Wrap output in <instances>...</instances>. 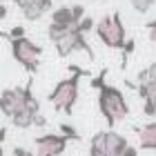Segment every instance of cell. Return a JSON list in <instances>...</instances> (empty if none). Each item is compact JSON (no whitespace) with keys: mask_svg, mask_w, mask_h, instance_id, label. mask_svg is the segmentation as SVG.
<instances>
[{"mask_svg":"<svg viewBox=\"0 0 156 156\" xmlns=\"http://www.w3.org/2000/svg\"><path fill=\"white\" fill-rule=\"evenodd\" d=\"M87 34H83L78 27H72V29L67 31V36L56 42V54L60 56V58H67V56H72L76 51H83L87 54L89 60H94V51H91V45L87 42Z\"/></svg>","mask_w":156,"mask_h":156,"instance_id":"5","label":"cell"},{"mask_svg":"<svg viewBox=\"0 0 156 156\" xmlns=\"http://www.w3.org/2000/svg\"><path fill=\"white\" fill-rule=\"evenodd\" d=\"M34 143H36V156H60L67 150L69 138H65L62 134H42Z\"/></svg>","mask_w":156,"mask_h":156,"instance_id":"7","label":"cell"},{"mask_svg":"<svg viewBox=\"0 0 156 156\" xmlns=\"http://www.w3.org/2000/svg\"><path fill=\"white\" fill-rule=\"evenodd\" d=\"M89 156H107V147H105V132H98L89 140Z\"/></svg>","mask_w":156,"mask_h":156,"instance_id":"13","label":"cell"},{"mask_svg":"<svg viewBox=\"0 0 156 156\" xmlns=\"http://www.w3.org/2000/svg\"><path fill=\"white\" fill-rule=\"evenodd\" d=\"M60 134L65 138H69V140H80V134H78V129L74 125H69V123H60Z\"/></svg>","mask_w":156,"mask_h":156,"instance_id":"17","label":"cell"},{"mask_svg":"<svg viewBox=\"0 0 156 156\" xmlns=\"http://www.w3.org/2000/svg\"><path fill=\"white\" fill-rule=\"evenodd\" d=\"M9 40V47H11V56L18 65H23L29 74L38 72L40 67V56H42V47L36 45L34 40H29L27 36H20V38H7Z\"/></svg>","mask_w":156,"mask_h":156,"instance_id":"4","label":"cell"},{"mask_svg":"<svg viewBox=\"0 0 156 156\" xmlns=\"http://www.w3.org/2000/svg\"><path fill=\"white\" fill-rule=\"evenodd\" d=\"M94 29H96L98 40H101L105 47H109V49H123L125 40H127V31H125V25H123V20H120V13L118 11H114L112 16H103L96 23Z\"/></svg>","mask_w":156,"mask_h":156,"instance_id":"3","label":"cell"},{"mask_svg":"<svg viewBox=\"0 0 156 156\" xmlns=\"http://www.w3.org/2000/svg\"><path fill=\"white\" fill-rule=\"evenodd\" d=\"M145 29L150 31V40L154 42V47H156V18H154V20H150V23L145 25Z\"/></svg>","mask_w":156,"mask_h":156,"instance_id":"22","label":"cell"},{"mask_svg":"<svg viewBox=\"0 0 156 156\" xmlns=\"http://www.w3.org/2000/svg\"><path fill=\"white\" fill-rule=\"evenodd\" d=\"M72 29V27H65V25H58V23H49V27H47V38L54 42H58V40H62L67 36V31Z\"/></svg>","mask_w":156,"mask_h":156,"instance_id":"14","label":"cell"},{"mask_svg":"<svg viewBox=\"0 0 156 156\" xmlns=\"http://www.w3.org/2000/svg\"><path fill=\"white\" fill-rule=\"evenodd\" d=\"M98 112L107 120L109 127H114L116 123H120V120H125L129 116V105H127L123 91L118 87H112V85L105 83L98 89Z\"/></svg>","mask_w":156,"mask_h":156,"instance_id":"2","label":"cell"},{"mask_svg":"<svg viewBox=\"0 0 156 156\" xmlns=\"http://www.w3.org/2000/svg\"><path fill=\"white\" fill-rule=\"evenodd\" d=\"M105 76H107V69H103V72L98 74L96 78H91V83H89V85H91L94 89H101L103 85H105Z\"/></svg>","mask_w":156,"mask_h":156,"instance_id":"20","label":"cell"},{"mask_svg":"<svg viewBox=\"0 0 156 156\" xmlns=\"http://www.w3.org/2000/svg\"><path fill=\"white\" fill-rule=\"evenodd\" d=\"M51 23H58L65 27H76L78 20L74 16L72 7H58V9H51Z\"/></svg>","mask_w":156,"mask_h":156,"instance_id":"11","label":"cell"},{"mask_svg":"<svg viewBox=\"0 0 156 156\" xmlns=\"http://www.w3.org/2000/svg\"><path fill=\"white\" fill-rule=\"evenodd\" d=\"M7 16H9V7H7L5 2H0V20H5Z\"/></svg>","mask_w":156,"mask_h":156,"instance_id":"26","label":"cell"},{"mask_svg":"<svg viewBox=\"0 0 156 156\" xmlns=\"http://www.w3.org/2000/svg\"><path fill=\"white\" fill-rule=\"evenodd\" d=\"M11 156H36V154L29 152V150H25V147H13V150H11Z\"/></svg>","mask_w":156,"mask_h":156,"instance_id":"23","label":"cell"},{"mask_svg":"<svg viewBox=\"0 0 156 156\" xmlns=\"http://www.w3.org/2000/svg\"><path fill=\"white\" fill-rule=\"evenodd\" d=\"M120 156H138V147H134V145H127L125 150H123V154Z\"/></svg>","mask_w":156,"mask_h":156,"instance_id":"24","label":"cell"},{"mask_svg":"<svg viewBox=\"0 0 156 156\" xmlns=\"http://www.w3.org/2000/svg\"><path fill=\"white\" fill-rule=\"evenodd\" d=\"M0 2H2V0H0Z\"/></svg>","mask_w":156,"mask_h":156,"instance_id":"29","label":"cell"},{"mask_svg":"<svg viewBox=\"0 0 156 156\" xmlns=\"http://www.w3.org/2000/svg\"><path fill=\"white\" fill-rule=\"evenodd\" d=\"M29 2H31V0H13V5H16L18 9H25V7L29 5Z\"/></svg>","mask_w":156,"mask_h":156,"instance_id":"27","label":"cell"},{"mask_svg":"<svg viewBox=\"0 0 156 156\" xmlns=\"http://www.w3.org/2000/svg\"><path fill=\"white\" fill-rule=\"evenodd\" d=\"M138 83H145V85H156V62L147 65L145 69H140L138 76H136Z\"/></svg>","mask_w":156,"mask_h":156,"instance_id":"15","label":"cell"},{"mask_svg":"<svg viewBox=\"0 0 156 156\" xmlns=\"http://www.w3.org/2000/svg\"><path fill=\"white\" fill-rule=\"evenodd\" d=\"M134 49H136V40H134V38H127L125 45H123V49H120V51H123V62H120V67H123V69L127 67V58L134 54Z\"/></svg>","mask_w":156,"mask_h":156,"instance_id":"16","label":"cell"},{"mask_svg":"<svg viewBox=\"0 0 156 156\" xmlns=\"http://www.w3.org/2000/svg\"><path fill=\"white\" fill-rule=\"evenodd\" d=\"M31 96V80H27L25 87H9L0 91V112L11 118L18 109H23Z\"/></svg>","mask_w":156,"mask_h":156,"instance_id":"6","label":"cell"},{"mask_svg":"<svg viewBox=\"0 0 156 156\" xmlns=\"http://www.w3.org/2000/svg\"><path fill=\"white\" fill-rule=\"evenodd\" d=\"M143 114L145 116H156V107H154V103L150 101V98H145V101H143Z\"/></svg>","mask_w":156,"mask_h":156,"instance_id":"21","label":"cell"},{"mask_svg":"<svg viewBox=\"0 0 156 156\" xmlns=\"http://www.w3.org/2000/svg\"><path fill=\"white\" fill-rule=\"evenodd\" d=\"M154 87H156V85H154Z\"/></svg>","mask_w":156,"mask_h":156,"instance_id":"30","label":"cell"},{"mask_svg":"<svg viewBox=\"0 0 156 156\" xmlns=\"http://www.w3.org/2000/svg\"><path fill=\"white\" fill-rule=\"evenodd\" d=\"M150 101H152V103H154V107H156V87H154V89H152V94H150Z\"/></svg>","mask_w":156,"mask_h":156,"instance_id":"28","label":"cell"},{"mask_svg":"<svg viewBox=\"0 0 156 156\" xmlns=\"http://www.w3.org/2000/svg\"><path fill=\"white\" fill-rule=\"evenodd\" d=\"M51 7H54L51 0H31V2L27 5L25 9H20V11H23L25 20H29V23H38L47 11H51Z\"/></svg>","mask_w":156,"mask_h":156,"instance_id":"8","label":"cell"},{"mask_svg":"<svg viewBox=\"0 0 156 156\" xmlns=\"http://www.w3.org/2000/svg\"><path fill=\"white\" fill-rule=\"evenodd\" d=\"M34 118H36V114H34V112H29L27 107H23V109H18L9 120H11L13 127H18V129H29V127L34 125Z\"/></svg>","mask_w":156,"mask_h":156,"instance_id":"12","label":"cell"},{"mask_svg":"<svg viewBox=\"0 0 156 156\" xmlns=\"http://www.w3.org/2000/svg\"><path fill=\"white\" fill-rule=\"evenodd\" d=\"M69 78H62V80L54 87V91H49L47 101L54 105L56 112H62V114H72L74 105L78 101V89H80V78L89 76L87 69L78 67V65H69Z\"/></svg>","mask_w":156,"mask_h":156,"instance_id":"1","label":"cell"},{"mask_svg":"<svg viewBox=\"0 0 156 156\" xmlns=\"http://www.w3.org/2000/svg\"><path fill=\"white\" fill-rule=\"evenodd\" d=\"M34 125H36V127H45V125H47V118L42 116V114H36V118H34Z\"/></svg>","mask_w":156,"mask_h":156,"instance_id":"25","label":"cell"},{"mask_svg":"<svg viewBox=\"0 0 156 156\" xmlns=\"http://www.w3.org/2000/svg\"><path fill=\"white\" fill-rule=\"evenodd\" d=\"M154 2H156V0H129V5H132L138 13H147V11L154 7Z\"/></svg>","mask_w":156,"mask_h":156,"instance_id":"18","label":"cell"},{"mask_svg":"<svg viewBox=\"0 0 156 156\" xmlns=\"http://www.w3.org/2000/svg\"><path fill=\"white\" fill-rule=\"evenodd\" d=\"M76 27H78V29H80L83 34H89V31L96 27V23H94V18H91V16H83V18H80V23H78Z\"/></svg>","mask_w":156,"mask_h":156,"instance_id":"19","label":"cell"},{"mask_svg":"<svg viewBox=\"0 0 156 156\" xmlns=\"http://www.w3.org/2000/svg\"><path fill=\"white\" fill-rule=\"evenodd\" d=\"M127 145H129V143H127V138L123 136V134H118L114 129L105 132V147H107V156H120Z\"/></svg>","mask_w":156,"mask_h":156,"instance_id":"10","label":"cell"},{"mask_svg":"<svg viewBox=\"0 0 156 156\" xmlns=\"http://www.w3.org/2000/svg\"><path fill=\"white\" fill-rule=\"evenodd\" d=\"M136 134H138L140 150H147V152L156 150V123H147L143 127H136Z\"/></svg>","mask_w":156,"mask_h":156,"instance_id":"9","label":"cell"}]
</instances>
